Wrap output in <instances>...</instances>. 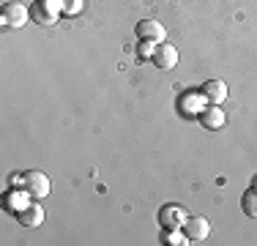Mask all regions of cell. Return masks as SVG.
I'll list each match as a JSON object with an SVG mask.
<instances>
[{
  "instance_id": "1",
  "label": "cell",
  "mask_w": 257,
  "mask_h": 246,
  "mask_svg": "<svg viewBox=\"0 0 257 246\" xmlns=\"http://www.w3.org/2000/svg\"><path fill=\"white\" fill-rule=\"evenodd\" d=\"M63 11V0H36V6L30 9V17L41 25H55Z\"/></svg>"
},
{
  "instance_id": "2",
  "label": "cell",
  "mask_w": 257,
  "mask_h": 246,
  "mask_svg": "<svg viewBox=\"0 0 257 246\" xmlns=\"http://www.w3.org/2000/svg\"><path fill=\"white\" fill-rule=\"evenodd\" d=\"M25 189L30 192L33 200H44V197H50V192H52V183L44 172L30 170V172H25Z\"/></svg>"
},
{
  "instance_id": "3",
  "label": "cell",
  "mask_w": 257,
  "mask_h": 246,
  "mask_svg": "<svg viewBox=\"0 0 257 246\" xmlns=\"http://www.w3.org/2000/svg\"><path fill=\"white\" fill-rule=\"evenodd\" d=\"M28 20H30V9L22 3H6L3 11H0V22L6 28H22V25H28Z\"/></svg>"
},
{
  "instance_id": "4",
  "label": "cell",
  "mask_w": 257,
  "mask_h": 246,
  "mask_svg": "<svg viewBox=\"0 0 257 246\" xmlns=\"http://www.w3.org/2000/svg\"><path fill=\"white\" fill-rule=\"evenodd\" d=\"M183 232L189 235L192 243H203V241H208V235H211V221L205 216H189L183 221Z\"/></svg>"
},
{
  "instance_id": "5",
  "label": "cell",
  "mask_w": 257,
  "mask_h": 246,
  "mask_svg": "<svg viewBox=\"0 0 257 246\" xmlns=\"http://www.w3.org/2000/svg\"><path fill=\"white\" fill-rule=\"evenodd\" d=\"M137 36H140V41H156V44L167 41V30H164V25L159 20H140Z\"/></svg>"
},
{
  "instance_id": "6",
  "label": "cell",
  "mask_w": 257,
  "mask_h": 246,
  "mask_svg": "<svg viewBox=\"0 0 257 246\" xmlns=\"http://www.w3.org/2000/svg\"><path fill=\"white\" fill-rule=\"evenodd\" d=\"M154 66L162 71H170L178 66V49L175 44H167V41H162V44H156V52H154Z\"/></svg>"
},
{
  "instance_id": "7",
  "label": "cell",
  "mask_w": 257,
  "mask_h": 246,
  "mask_svg": "<svg viewBox=\"0 0 257 246\" xmlns=\"http://www.w3.org/2000/svg\"><path fill=\"white\" fill-rule=\"evenodd\" d=\"M200 123H203L208 132H219L227 123V112L222 109V104H208L203 112H200Z\"/></svg>"
},
{
  "instance_id": "8",
  "label": "cell",
  "mask_w": 257,
  "mask_h": 246,
  "mask_svg": "<svg viewBox=\"0 0 257 246\" xmlns=\"http://www.w3.org/2000/svg\"><path fill=\"white\" fill-rule=\"evenodd\" d=\"M200 93L205 96L208 104H224V101H227V96H230V90H227V85H224L222 79H208Z\"/></svg>"
},
{
  "instance_id": "9",
  "label": "cell",
  "mask_w": 257,
  "mask_h": 246,
  "mask_svg": "<svg viewBox=\"0 0 257 246\" xmlns=\"http://www.w3.org/2000/svg\"><path fill=\"white\" fill-rule=\"evenodd\" d=\"M30 202H33V197H30L28 189H14V192H9V194H6L3 205H6V211H11V213L17 216V213H20L22 208H28Z\"/></svg>"
},
{
  "instance_id": "10",
  "label": "cell",
  "mask_w": 257,
  "mask_h": 246,
  "mask_svg": "<svg viewBox=\"0 0 257 246\" xmlns=\"http://www.w3.org/2000/svg\"><path fill=\"white\" fill-rule=\"evenodd\" d=\"M189 219V213L183 211L181 205H164L162 211H159V221H162V227H183V221Z\"/></svg>"
},
{
  "instance_id": "11",
  "label": "cell",
  "mask_w": 257,
  "mask_h": 246,
  "mask_svg": "<svg viewBox=\"0 0 257 246\" xmlns=\"http://www.w3.org/2000/svg\"><path fill=\"white\" fill-rule=\"evenodd\" d=\"M17 221H20L22 227H39L41 221H44V211H41L39 200H33L28 208H22V211L17 213Z\"/></svg>"
},
{
  "instance_id": "12",
  "label": "cell",
  "mask_w": 257,
  "mask_h": 246,
  "mask_svg": "<svg viewBox=\"0 0 257 246\" xmlns=\"http://www.w3.org/2000/svg\"><path fill=\"white\" fill-rule=\"evenodd\" d=\"M162 241L167 246H186V243H192V241H189V235L183 232V227H164Z\"/></svg>"
},
{
  "instance_id": "13",
  "label": "cell",
  "mask_w": 257,
  "mask_h": 246,
  "mask_svg": "<svg viewBox=\"0 0 257 246\" xmlns=\"http://www.w3.org/2000/svg\"><path fill=\"white\" fill-rule=\"evenodd\" d=\"M241 208L249 219H257V189H249V192L241 197Z\"/></svg>"
},
{
  "instance_id": "14",
  "label": "cell",
  "mask_w": 257,
  "mask_h": 246,
  "mask_svg": "<svg viewBox=\"0 0 257 246\" xmlns=\"http://www.w3.org/2000/svg\"><path fill=\"white\" fill-rule=\"evenodd\" d=\"M154 52H156V41H143L137 49L140 60H154Z\"/></svg>"
},
{
  "instance_id": "15",
  "label": "cell",
  "mask_w": 257,
  "mask_h": 246,
  "mask_svg": "<svg viewBox=\"0 0 257 246\" xmlns=\"http://www.w3.org/2000/svg\"><path fill=\"white\" fill-rule=\"evenodd\" d=\"M63 11L66 14H79L82 11V0H63Z\"/></svg>"
},
{
  "instance_id": "16",
  "label": "cell",
  "mask_w": 257,
  "mask_h": 246,
  "mask_svg": "<svg viewBox=\"0 0 257 246\" xmlns=\"http://www.w3.org/2000/svg\"><path fill=\"white\" fill-rule=\"evenodd\" d=\"M252 189H257V181H254V183H252Z\"/></svg>"
}]
</instances>
